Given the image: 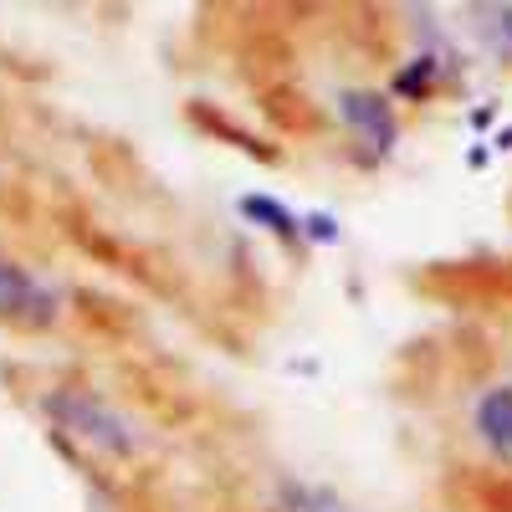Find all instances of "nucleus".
<instances>
[{
	"mask_svg": "<svg viewBox=\"0 0 512 512\" xmlns=\"http://www.w3.org/2000/svg\"><path fill=\"white\" fill-rule=\"evenodd\" d=\"M487 31H492V41H497V52L512 62V6H492V11H487Z\"/></svg>",
	"mask_w": 512,
	"mask_h": 512,
	"instance_id": "nucleus-7",
	"label": "nucleus"
},
{
	"mask_svg": "<svg viewBox=\"0 0 512 512\" xmlns=\"http://www.w3.org/2000/svg\"><path fill=\"white\" fill-rule=\"evenodd\" d=\"M267 512H354V502L338 497L328 482H308V477L282 472L267 492Z\"/></svg>",
	"mask_w": 512,
	"mask_h": 512,
	"instance_id": "nucleus-5",
	"label": "nucleus"
},
{
	"mask_svg": "<svg viewBox=\"0 0 512 512\" xmlns=\"http://www.w3.org/2000/svg\"><path fill=\"white\" fill-rule=\"evenodd\" d=\"M41 405H47L52 425H57L67 441H77L82 451H93V456H103V461H128V456H139V451L149 446L144 425H139L134 415H123L118 405H108L98 390L62 384V390H52Z\"/></svg>",
	"mask_w": 512,
	"mask_h": 512,
	"instance_id": "nucleus-1",
	"label": "nucleus"
},
{
	"mask_svg": "<svg viewBox=\"0 0 512 512\" xmlns=\"http://www.w3.org/2000/svg\"><path fill=\"white\" fill-rule=\"evenodd\" d=\"M241 216H246L256 231H272V236H282V241H292L297 231H303V216H292V210H287L282 200H272V195H246V200H241Z\"/></svg>",
	"mask_w": 512,
	"mask_h": 512,
	"instance_id": "nucleus-6",
	"label": "nucleus"
},
{
	"mask_svg": "<svg viewBox=\"0 0 512 512\" xmlns=\"http://www.w3.org/2000/svg\"><path fill=\"white\" fill-rule=\"evenodd\" d=\"M303 236L333 246V241H338V226H333V216H323V210H318V216H303Z\"/></svg>",
	"mask_w": 512,
	"mask_h": 512,
	"instance_id": "nucleus-8",
	"label": "nucleus"
},
{
	"mask_svg": "<svg viewBox=\"0 0 512 512\" xmlns=\"http://www.w3.org/2000/svg\"><path fill=\"white\" fill-rule=\"evenodd\" d=\"M57 318H62V292L26 262L0 251V323L21 333H41Z\"/></svg>",
	"mask_w": 512,
	"mask_h": 512,
	"instance_id": "nucleus-2",
	"label": "nucleus"
},
{
	"mask_svg": "<svg viewBox=\"0 0 512 512\" xmlns=\"http://www.w3.org/2000/svg\"><path fill=\"white\" fill-rule=\"evenodd\" d=\"M338 118L349 123V134L359 144H369L374 159H390L395 144H400V118H395V103L384 93H369V88H354V93H338Z\"/></svg>",
	"mask_w": 512,
	"mask_h": 512,
	"instance_id": "nucleus-3",
	"label": "nucleus"
},
{
	"mask_svg": "<svg viewBox=\"0 0 512 512\" xmlns=\"http://www.w3.org/2000/svg\"><path fill=\"white\" fill-rule=\"evenodd\" d=\"M472 431H477V441H482L497 461L512 466V379L487 384V390L477 395V405H472Z\"/></svg>",
	"mask_w": 512,
	"mask_h": 512,
	"instance_id": "nucleus-4",
	"label": "nucleus"
}]
</instances>
